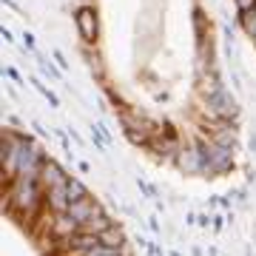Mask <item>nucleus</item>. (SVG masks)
Segmentation results:
<instances>
[{
    "instance_id": "obj_19",
    "label": "nucleus",
    "mask_w": 256,
    "mask_h": 256,
    "mask_svg": "<svg viewBox=\"0 0 256 256\" xmlns=\"http://www.w3.org/2000/svg\"><path fill=\"white\" fill-rule=\"evenodd\" d=\"M23 43H26V48H28V52H34V37L28 34V32L23 34Z\"/></svg>"
},
{
    "instance_id": "obj_11",
    "label": "nucleus",
    "mask_w": 256,
    "mask_h": 256,
    "mask_svg": "<svg viewBox=\"0 0 256 256\" xmlns=\"http://www.w3.org/2000/svg\"><path fill=\"white\" fill-rule=\"evenodd\" d=\"M100 242L102 245H111V248H126V234H122L120 225H111L108 230L100 234Z\"/></svg>"
},
{
    "instance_id": "obj_12",
    "label": "nucleus",
    "mask_w": 256,
    "mask_h": 256,
    "mask_svg": "<svg viewBox=\"0 0 256 256\" xmlns=\"http://www.w3.org/2000/svg\"><path fill=\"white\" fill-rule=\"evenodd\" d=\"M239 26L245 28V34L254 40L256 37V6L254 9H248V12H239Z\"/></svg>"
},
{
    "instance_id": "obj_18",
    "label": "nucleus",
    "mask_w": 256,
    "mask_h": 256,
    "mask_svg": "<svg viewBox=\"0 0 256 256\" xmlns=\"http://www.w3.org/2000/svg\"><path fill=\"white\" fill-rule=\"evenodd\" d=\"M148 228H151V234H160V220H156V216H151V220H148Z\"/></svg>"
},
{
    "instance_id": "obj_13",
    "label": "nucleus",
    "mask_w": 256,
    "mask_h": 256,
    "mask_svg": "<svg viewBox=\"0 0 256 256\" xmlns=\"http://www.w3.org/2000/svg\"><path fill=\"white\" fill-rule=\"evenodd\" d=\"M66 194H68V200H72V202H80V200L88 196V188H86L80 180H74V176H72V180L66 182Z\"/></svg>"
},
{
    "instance_id": "obj_20",
    "label": "nucleus",
    "mask_w": 256,
    "mask_h": 256,
    "mask_svg": "<svg viewBox=\"0 0 256 256\" xmlns=\"http://www.w3.org/2000/svg\"><path fill=\"white\" fill-rule=\"evenodd\" d=\"M250 151H256V134L250 137Z\"/></svg>"
},
{
    "instance_id": "obj_3",
    "label": "nucleus",
    "mask_w": 256,
    "mask_h": 256,
    "mask_svg": "<svg viewBox=\"0 0 256 256\" xmlns=\"http://www.w3.org/2000/svg\"><path fill=\"white\" fill-rule=\"evenodd\" d=\"M40 182L46 185V191L48 188H60V185L68 182V174L48 156V160H43V168H40Z\"/></svg>"
},
{
    "instance_id": "obj_21",
    "label": "nucleus",
    "mask_w": 256,
    "mask_h": 256,
    "mask_svg": "<svg viewBox=\"0 0 256 256\" xmlns=\"http://www.w3.org/2000/svg\"><path fill=\"white\" fill-rule=\"evenodd\" d=\"M122 256H126V254H122Z\"/></svg>"
},
{
    "instance_id": "obj_14",
    "label": "nucleus",
    "mask_w": 256,
    "mask_h": 256,
    "mask_svg": "<svg viewBox=\"0 0 256 256\" xmlns=\"http://www.w3.org/2000/svg\"><path fill=\"white\" fill-rule=\"evenodd\" d=\"M148 256H165V250L160 245H154V242H148Z\"/></svg>"
},
{
    "instance_id": "obj_4",
    "label": "nucleus",
    "mask_w": 256,
    "mask_h": 256,
    "mask_svg": "<svg viewBox=\"0 0 256 256\" xmlns=\"http://www.w3.org/2000/svg\"><path fill=\"white\" fill-rule=\"evenodd\" d=\"M63 245L68 248V250H77V254H88V250H94L97 245H102L100 242V236L97 234H88V230H77L74 236H68V239H63Z\"/></svg>"
},
{
    "instance_id": "obj_17",
    "label": "nucleus",
    "mask_w": 256,
    "mask_h": 256,
    "mask_svg": "<svg viewBox=\"0 0 256 256\" xmlns=\"http://www.w3.org/2000/svg\"><path fill=\"white\" fill-rule=\"evenodd\" d=\"M137 185H140V191H142V194H148V196H154V188H151V185H148L146 180H140Z\"/></svg>"
},
{
    "instance_id": "obj_6",
    "label": "nucleus",
    "mask_w": 256,
    "mask_h": 256,
    "mask_svg": "<svg viewBox=\"0 0 256 256\" xmlns=\"http://www.w3.org/2000/svg\"><path fill=\"white\" fill-rule=\"evenodd\" d=\"M180 168L185 174H205V160H202V154L196 151L194 142H191V148L180 151Z\"/></svg>"
},
{
    "instance_id": "obj_16",
    "label": "nucleus",
    "mask_w": 256,
    "mask_h": 256,
    "mask_svg": "<svg viewBox=\"0 0 256 256\" xmlns=\"http://www.w3.org/2000/svg\"><path fill=\"white\" fill-rule=\"evenodd\" d=\"M6 74H9V77H12L14 82H23V77H20V72L14 68V66H9V68H6Z\"/></svg>"
},
{
    "instance_id": "obj_5",
    "label": "nucleus",
    "mask_w": 256,
    "mask_h": 256,
    "mask_svg": "<svg viewBox=\"0 0 256 256\" xmlns=\"http://www.w3.org/2000/svg\"><path fill=\"white\" fill-rule=\"evenodd\" d=\"M100 202L97 200H92V194H88V196H86V200H80V202H72V208H68V214H72L74 220L80 222V228L82 225H86V222L92 220V216H97V214H100Z\"/></svg>"
},
{
    "instance_id": "obj_7",
    "label": "nucleus",
    "mask_w": 256,
    "mask_h": 256,
    "mask_svg": "<svg viewBox=\"0 0 256 256\" xmlns=\"http://www.w3.org/2000/svg\"><path fill=\"white\" fill-rule=\"evenodd\" d=\"M210 142L234 148L236 146V126H230L228 120H220V126H210Z\"/></svg>"
},
{
    "instance_id": "obj_1",
    "label": "nucleus",
    "mask_w": 256,
    "mask_h": 256,
    "mask_svg": "<svg viewBox=\"0 0 256 256\" xmlns=\"http://www.w3.org/2000/svg\"><path fill=\"white\" fill-rule=\"evenodd\" d=\"M205 102H208V108L216 114L220 120H234L239 114V106H236V100L230 97V92H225L220 82H214V88H210L208 94H205Z\"/></svg>"
},
{
    "instance_id": "obj_10",
    "label": "nucleus",
    "mask_w": 256,
    "mask_h": 256,
    "mask_svg": "<svg viewBox=\"0 0 256 256\" xmlns=\"http://www.w3.org/2000/svg\"><path fill=\"white\" fill-rule=\"evenodd\" d=\"M111 225H114V222H111V216L106 214V210H100V214H97V216H92V220L86 222L80 230H88V234H97V236H100L102 230H108Z\"/></svg>"
},
{
    "instance_id": "obj_9",
    "label": "nucleus",
    "mask_w": 256,
    "mask_h": 256,
    "mask_svg": "<svg viewBox=\"0 0 256 256\" xmlns=\"http://www.w3.org/2000/svg\"><path fill=\"white\" fill-rule=\"evenodd\" d=\"M46 202H48V208L54 210V214H66V210L72 208V200H68V194H66V185H60V188H48Z\"/></svg>"
},
{
    "instance_id": "obj_8",
    "label": "nucleus",
    "mask_w": 256,
    "mask_h": 256,
    "mask_svg": "<svg viewBox=\"0 0 256 256\" xmlns=\"http://www.w3.org/2000/svg\"><path fill=\"white\" fill-rule=\"evenodd\" d=\"M52 230H54L60 239H68V236H74V234L80 230V222L74 220L68 210H66V214H54V225H52Z\"/></svg>"
},
{
    "instance_id": "obj_2",
    "label": "nucleus",
    "mask_w": 256,
    "mask_h": 256,
    "mask_svg": "<svg viewBox=\"0 0 256 256\" xmlns=\"http://www.w3.org/2000/svg\"><path fill=\"white\" fill-rule=\"evenodd\" d=\"M74 23H77V32L86 43H94L97 34H100V23H97V12L92 6H80L77 14H74Z\"/></svg>"
},
{
    "instance_id": "obj_15",
    "label": "nucleus",
    "mask_w": 256,
    "mask_h": 256,
    "mask_svg": "<svg viewBox=\"0 0 256 256\" xmlns=\"http://www.w3.org/2000/svg\"><path fill=\"white\" fill-rule=\"evenodd\" d=\"M236 6H239V12H248L256 6V0H236Z\"/></svg>"
}]
</instances>
